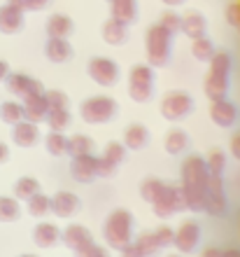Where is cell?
Returning <instances> with one entry per match:
<instances>
[{"label": "cell", "instance_id": "obj_35", "mask_svg": "<svg viewBox=\"0 0 240 257\" xmlns=\"http://www.w3.org/2000/svg\"><path fill=\"white\" fill-rule=\"evenodd\" d=\"M103 159L105 162H110L112 166H119L124 159H126V148H124V143H117V141H110L105 145V150H103Z\"/></svg>", "mask_w": 240, "mask_h": 257}, {"label": "cell", "instance_id": "obj_30", "mask_svg": "<svg viewBox=\"0 0 240 257\" xmlns=\"http://www.w3.org/2000/svg\"><path fill=\"white\" fill-rule=\"evenodd\" d=\"M163 148H166L168 155H173V157L182 155V152L189 148V136H187V131H182V128H175V131H170V134L166 136Z\"/></svg>", "mask_w": 240, "mask_h": 257}, {"label": "cell", "instance_id": "obj_47", "mask_svg": "<svg viewBox=\"0 0 240 257\" xmlns=\"http://www.w3.org/2000/svg\"><path fill=\"white\" fill-rule=\"evenodd\" d=\"M231 155H233L235 159L240 162V134L231 136Z\"/></svg>", "mask_w": 240, "mask_h": 257}, {"label": "cell", "instance_id": "obj_48", "mask_svg": "<svg viewBox=\"0 0 240 257\" xmlns=\"http://www.w3.org/2000/svg\"><path fill=\"white\" fill-rule=\"evenodd\" d=\"M219 255H221V250L217 248V245H207V248L203 250V255H200V257H219Z\"/></svg>", "mask_w": 240, "mask_h": 257}, {"label": "cell", "instance_id": "obj_1", "mask_svg": "<svg viewBox=\"0 0 240 257\" xmlns=\"http://www.w3.org/2000/svg\"><path fill=\"white\" fill-rule=\"evenodd\" d=\"M180 196L182 206H187L189 210H203L205 206V194H207V183H210V171L207 164L200 155H189L180 166Z\"/></svg>", "mask_w": 240, "mask_h": 257}, {"label": "cell", "instance_id": "obj_5", "mask_svg": "<svg viewBox=\"0 0 240 257\" xmlns=\"http://www.w3.org/2000/svg\"><path fill=\"white\" fill-rule=\"evenodd\" d=\"M154 91V68L135 63L128 73V98L133 103H147Z\"/></svg>", "mask_w": 240, "mask_h": 257}, {"label": "cell", "instance_id": "obj_24", "mask_svg": "<svg viewBox=\"0 0 240 257\" xmlns=\"http://www.w3.org/2000/svg\"><path fill=\"white\" fill-rule=\"evenodd\" d=\"M73 19L68 14H52L47 21H45V31H47V38H68L73 33Z\"/></svg>", "mask_w": 240, "mask_h": 257}, {"label": "cell", "instance_id": "obj_11", "mask_svg": "<svg viewBox=\"0 0 240 257\" xmlns=\"http://www.w3.org/2000/svg\"><path fill=\"white\" fill-rule=\"evenodd\" d=\"M210 217H219L226 210V194H224V183L221 176H210L207 183V194H205V206H203Z\"/></svg>", "mask_w": 240, "mask_h": 257}, {"label": "cell", "instance_id": "obj_54", "mask_svg": "<svg viewBox=\"0 0 240 257\" xmlns=\"http://www.w3.org/2000/svg\"><path fill=\"white\" fill-rule=\"evenodd\" d=\"M96 257H107V250H105V248H103V250H100V252H98V255H96Z\"/></svg>", "mask_w": 240, "mask_h": 257}, {"label": "cell", "instance_id": "obj_21", "mask_svg": "<svg viewBox=\"0 0 240 257\" xmlns=\"http://www.w3.org/2000/svg\"><path fill=\"white\" fill-rule=\"evenodd\" d=\"M100 38H103V42L110 45V47H119V45H124L128 38L126 24H121V21L110 17V19H105L103 26H100Z\"/></svg>", "mask_w": 240, "mask_h": 257}, {"label": "cell", "instance_id": "obj_33", "mask_svg": "<svg viewBox=\"0 0 240 257\" xmlns=\"http://www.w3.org/2000/svg\"><path fill=\"white\" fill-rule=\"evenodd\" d=\"M66 145H68V138L63 136V131H49L45 136V150H47V155H52V157L66 155Z\"/></svg>", "mask_w": 240, "mask_h": 257}, {"label": "cell", "instance_id": "obj_22", "mask_svg": "<svg viewBox=\"0 0 240 257\" xmlns=\"http://www.w3.org/2000/svg\"><path fill=\"white\" fill-rule=\"evenodd\" d=\"M61 241V229L54 222H40L33 229V243L38 248H52Z\"/></svg>", "mask_w": 240, "mask_h": 257}, {"label": "cell", "instance_id": "obj_36", "mask_svg": "<svg viewBox=\"0 0 240 257\" xmlns=\"http://www.w3.org/2000/svg\"><path fill=\"white\" fill-rule=\"evenodd\" d=\"M26 203H28V213H31L33 217H42L45 213H49V196L42 194V192L33 194Z\"/></svg>", "mask_w": 240, "mask_h": 257}, {"label": "cell", "instance_id": "obj_7", "mask_svg": "<svg viewBox=\"0 0 240 257\" xmlns=\"http://www.w3.org/2000/svg\"><path fill=\"white\" fill-rule=\"evenodd\" d=\"M191 110H193V98L187 91H173V94L163 96V101L159 105V112L166 122H180V119L191 115Z\"/></svg>", "mask_w": 240, "mask_h": 257}, {"label": "cell", "instance_id": "obj_32", "mask_svg": "<svg viewBox=\"0 0 240 257\" xmlns=\"http://www.w3.org/2000/svg\"><path fill=\"white\" fill-rule=\"evenodd\" d=\"M21 215L19 199L14 196H0V222H14Z\"/></svg>", "mask_w": 240, "mask_h": 257}, {"label": "cell", "instance_id": "obj_14", "mask_svg": "<svg viewBox=\"0 0 240 257\" xmlns=\"http://www.w3.org/2000/svg\"><path fill=\"white\" fill-rule=\"evenodd\" d=\"M210 122H212L214 126H219V128L235 126V122H238V105L231 103V101H226V98L214 101L212 105H210Z\"/></svg>", "mask_w": 240, "mask_h": 257}, {"label": "cell", "instance_id": "obj_23", "mask_svg": "<svg viewBox=\"0 0 240 257\" xmlns=\"http://www.w3.org/2000/svg\"><path fill=\"white\" fill-rule=\"evenodd\" d=\"M110 17L121 24H133L138 19V0H112L110 3Z\"/></svg>", "mask_w": 240, "mask_h": 257}, {"label": "cell", "instance_id": "obj_37", "mask_svg": "<svg viewBox=\"0 0 240 257\" xmlns=\"http://www.w3.org/2000/svg\"><path fill=\"white\" fill-rule=\"evenodd\" d=\"M159 26H163L168 31V33H180V26H182V17L177 12H173V10H166V12H161L159 21H156Z\"/></svg>", "mask_w": 240, "mask_h": 257}, {"label": "cell", "instance_id": "obj_2", "mask_svg": "<svg viewBox=\"0 0 240 257\" xmlns=\"http://www.w3.org/2000/svg\"><path fill=\"white\" fill-rule=\"evenodd\" d=\"M210 73L205 77V84H203V91H205L207 101L214 103V101H221L226 98V91H228V77H231V54L226 49H217V54L210 59Z\"/></svg>", "mask_w": 240, "mask_h": 257}, {"label": "cell", "instance_id": "obj_44", "mask_svg": "<svg viewBox=\"0 0 240 257\" xmlns=\"http://www.w3.org/2000/svg\"><path fill=\"white\" fill-rule=\"evenodd\" d=\"M100 250H103V245H98V243H94V241H91V243L82 245V248L75 252V255H77V257H96Z\"/></svg>", "mask_w": 240, "mask_h": 257}, {"label": "cell", "instance_id": "obj_43", "mask_svg": "<svg viewBox=\"0 0 240 257\" xmlns=\"http://www.w3.org/2000/svg\"><path fill=\"white\" fill-rule=\"evenodd\" d=\"M224 19H226V24L231 28L240 31V0H235V3H228L226 10H224Z\"/></svg>", "mask_w": 240, "mask_h": 257}, {"label": "cell", "instance_id": "obj_27", "mask_svg": "<svg viewBox=\"0 0 240 257\" xmlns=\"http://www.w3.org/2000/svg\"><path fill=\"white\" fill-rule=\"evenodd\" d=\"M91 148H94V141H91L87 134H75L68 138L66 155L77 159V157H82V155H91Z\"/></svg>", "mask_w": 240, "mask_h": 257}, {"label": "cell", "instance_id": "obj_40", "mask_svg": "<svg viewBox=\"0 0 240 257\" xmlns=\"http://www.w3.org/2000/svg\"><path fill=\"white\" fill-rule=\"evenodd\" d=\"M159 187H161V180H159V178L149 176V178H145V180H140V185H138V194H140L145 201H152Z\"/></svg>", "mask_w": 240, "mask_h": 257}, {"label": "cell", "instance_id": "obj_34", "mask_svg": "<svg viewBox=\"0 0 240 257\" xmlns=\"http://www.w3.org/2000/svg\"><path fill=\"white\" fill-rule=\"evenodd\" d=\"M45 124L49 126V131H63V128L70 124V112H68V110L49 108L47 117H45Z\"/></svg>", "mask_w": 240, "mask_h": 257}, {"label": "cell", "instance_id": "obj_50", "mask_svg": "<svg viewBox=\"0 0 240 257\" xmlns=\"http://www.w3.org/2000/svg\"><path fill=\"white\" fill-rule=\"evenodd\" d=\"M10 159V148H7L5 143H0V164H5Z\"/></svg>", "mask_w": 240, "mask_h": 257}, {"label": "cell", "instance_id": "obj_52", "mask_svg": "<svg viewBox=\"0 0 240 257\" xmlns=\"http://www.w3.org/2000/svg\"><path fill=\"white\" fill-rule=\"evenodd\" d=\"M219 257H240V250L238 248H226V250H221Z\"/></svg>", "mask_w": 240, "mask_h": 257}, {"label": "cell", "instance_id": "obj_39", "mask_svg": "<svg viewBox=\"0 0 240 257\" xmlns=\"http://www.w3.org/2000/svg\"><path fill=\"white\" fill-rule=\"evenodd\" d=\"M135 245L140 248L145 257H152V255H156V252H159V243H156V238H154L152 231L140 234V236H138V241H135Z\"/></svg>", "mask_w": 240, "mask_h": 257}, {"label": "cell", "instance_id": "obj_31", "mask_svg": "<svg viewBox=\"0 0 240 257\" xmlns=\"http://www.w3.org/2000/svg\"><path fill=\"white\" fill-rule=\"evenodd\" d=\"M21 119H24V105H21L19 101H3L0 103V122L14 126V124H19Z\"/></svg>", "mask_w": 240, "mask_h": 257}, {"label": "cell", "instance_id": "obj_56", "mask_svg": "<svg viewBox=\"0 0 240 257\" xmlns=\"http://www.w3.org/2000/svg\"><path fill=\"white\" fill-rule=\"evenodd\" d=\"M103 3H107V5H110V3H112V0H103Z\"/></svg>", "mask_w": 240, "mask_h": 257}, {"label": "cell", "instance_id": "obj_55", "mask_svg": "<svg viewBox=\"0 0 240 257\" xmlns=\"http://www.w3.org/2000/svg\"><path fill=\"white\" fill-rule=\"evenodd\" d=\"M19 257H38V255H31V252H24V255H19Z\"/></svg>", "mask_w": 240, "mask_h": 257}, {"label": "cell", "instance_id": "obj_45", "mask_svg": "<svg viewBox=\"0 0 240 257\" xmlns=\"http://www.w3.org/2000/svg\"><path fill=\"white\" fill-rule=\"evenodd\" d=\"M119 257H145V255L135 243H128L124 250H119Z\"/></svg>", "mask_w": 240, "mask_h": 257}, {"label": "cell", "instance_id": "obj_12", "mask_svg": "<svg viewBox=\"0 0 240 257\" xmlns=\"http://www.w3.org/2000/svg\"><path fill=\"white\" fill-rule=\"evenodd\" d=\"M200 241V224L189 220V222H182L177 229H175V236H173V245L177 248L180 252L189 255V252L196 250V245Z\"/></svg>", "mask_w": 240, "mask_h": 257}, {"label": "cell", "instance_id": "obj_20", "mask_svg": "<svg viewBox=\"0 0 240 257\" xmlns=\"http://www.w3.org/2000/svg\"><path fill=\"white\" fill-rule=\"evenodd\" d=\"M45 56L52 63H66L68 59H73V45L68 42V38H47Z\"/></svg>", "mask_w": 240, "mask_h": 257}, {"label": "cell", "instance_id": "obj_3", "mask_svg": "<svg viewBox=\"0 0 240 257\" xmlns=\"http://www.w3.org/2000/svg\"><path fill=\"white\" fill-rule=\"evenodd\" d=\"M103 238L107 248L112 250H124L128 243H133V215L126 208H117L105 217L103 222Z\"/></svg>", "mask_w": 240, "mask_h": 257}, {"label": "cell", "instance_id": "obj_19", "mask_svg": "<svg viewBox=\"0 0 240 257\" xmlns=\"http://www.w3.org/2000/svg\"><path fill=\"white\" fill-rule=\"evenodd\" d=\"M61 241L66 243V248H70L73 252H77L82 245L91 243L94 236H91V231H89L84 224H70V227H66V229L61 231Z\"/></svg>", "mask_w": 240, "mask_h": 257}, {"label": "cell", "instance_id": "obj_13", "mask_svg": "<svg viewBox=\"0 0 240 257\" xmlns=\"http://www.w3.org/2000/svg\"><path fill=\"white\" fill-rule=\"evenodd\" d=\"M49 210H52L56 217L66 220V217H73L77 210H80V196L73 194L68 190L56 192L54 196H49Z\"/></svg>", "mask_w": 240, "mask_h": 257}, {"label": "cell", "instance_id": "obj_38", "mask_svg": "<svg viewBox=\"0 0 240 257\" xmlns=\"http://www.w3.org/2000/svg\"><path fill=\"white\" fill-rule=\"evenodd\" d=\"M45 98H47L49 108H56V110H68V105H70L68 94L61 91V89H47V91H45Z\"/></svg>", "mask_w": 240, "mask_h": 257}, {"label": "cell", "instance_id": "obj_6", "mask_svg": "<svg viewBox=\"0 0 240 257\" xmlns=\"http://www.w3.org/2000/svg\"><path fill=\"white\" fill-rule=\"evenodd\" d=\"M117 101L112 96H91L87 101H82L80 105V117L87 124H105L117 115Z\"/></svg>", "mask_w": 240, "mask_h": 257}, {"label": "cell", "instance_id": "obj_41", "mask_svg": "<svg viewBox=\"0 0 240 257\" xmlns=\"http://www.w3.org/2000/svg\"><path fill=\"white\" fill-rule=\"evenodd\" d=\"M205 164H207L210 176H221L224 169H226V155H224V152H212V155L205 159Z\"/></svg>", "mask_w": 240, "mask_h": 257}, {"label": "cell", "instance_id": "obj_16", "mask_svg": "<svg viewBox=\"0 0 240 257\" xmlns=\"http://www.w3.org/2000/svg\"><path fill=\"white\" fill-rule=\"evenodd\" d=\"M21 28H24V12H21L19 7L10 5H0V33L3 35H14L19 33Z\"/></svg>", "mask_w": 240, "mask_h": 257}, {"label": "cell", "instance_id": "obj_10", "mask_svg": "<svg viewBox=\"0 0 240 257\" xmlns=\"http://www.w3.org/2000/svg\"><path fill=\"white\" fill-rule=\"evenodd\" d=\"M5 84H7V91L12 96H17V98H28V96L42 94V91H45L42 82L31 77V75H26V73H10Z\"/></svg>", "mask_w": 240, "mask_h": 257}, {"label": "cell", "instance_id": "obj_53", "mask_svg": "<svg viewBox=\"0 0 240 257\" xmlns=\"http://www.w3.org/2000/svg\"><path fill=\"white\" fill-rule=\"evenodd\" d=\"M163 5H168V7H177V5H182L184 0H161Z\"/></svg>", "mask_w": 240, "mask_h": 257}, {"label": "cell", "instance_id": "obj_8", "mask_svg": "<svg viewBox=\"0 0 240 257\" xmlns=\"http://www.w3.org/2000/svg\"><path fill=\"white\" fill-rule=\"evenodd\" d=\"M182 208V196H180V190L175 187V185H163L156 190L152 199V210L154 215L159 217V220H168L170 215H175L177 210Z\"/></svg>", "mask_w": 240, "mask_h": 257}, {"label": "cell", "instance_id": "obj_4", "mask_svg": "<svg viewBox=\"0 0 240 257\" xmlns=\"http://www.w3.org/2000/svg\"><path fill=\"white\" fill-rule=\"evenodd\" d=\"M170 40L173 35L168 33L163 26L154 24L147 28L145 35V54H147V66L152 68H163L170 59Z\"/></svg>", "mask_w": 240, "mask_h": 257}, {"label": "cell", "instance_id": "obj_51", "mask_svg": "<svg viewBox=\"0 0 240 257\" xmlns=\"http://www.w3.org/2000/svg\"><path fill=\"white\" fill-rule=\"evenodd\" d=\"M10 5H14V7H19L21 12H28V3L26 0H7Z\"/></svg>", "mask_w": 240, "mask_h": 257}, {"label": "cell", "instance_id": "obj_29", "mask_svg": "<svg viewBox=\"0 0 240 257\" xmlns=\"http://www.w3.org/2000/svg\"><path fill=\"white\" fill-rule=\"evenodd\" d=\"M12 192H14V199L28 201L33 194L40 192V183H38V178H33V176H21V178H17V183L12 185Z\"/></svg>", "mask_w": 240, "mask_h": 257}, {"label": "cell", "instance_id": "obj_28", "mask_svg": "<svg viewBox=\"0 0 240 257\" xmlns=\"http://www.w3.org/2000/svg\"><path fill=\"white\" fill-rule=\"evenodd\" d=\"M217 54V47H214V42L210 38H196L191 40V56L196 59L198 63H210V59Z\"/></svg>", "mask_w": 240, "mask_h": 257}, {"label": "cell", "instance_id": "obj_9", "mask_svg": "<svg viewBox=\"0 0 240 257\" xmlns=\"http://www.w3.org/2000/svg\"><path fill=\"white\" fill-rule=\"evenodd\" d=\"M87 75H89V80L96 82L98 87H114L117 80H119V66H117L114 59L94 56L87 63Z\"/></svg>", "mask_w": 240, "mask_h": 257}, {"label": "cell", "instance_id": "obj_25", "mask_svg": "<svg viewBox=\"0 0 240 257\" xmlns=\"http://www.w3.org/2000/svg\"><path fill=\"white\" fill-rule=\"evenodd\" d=\"M149 143V128L142 126V124H131L124 131V148L133 150V152H140Z\"/></svg>", "mask_w": 240, "mask_h": 257}, {"label": "cell", "instance_id": "obj_15", "mask_svg": "<svg viewBox=\"0 0 240 257\" xmlns=\"http://www.w3.org/2000/svg\"><path fill=\"white\" fill-rule=\"evenodd\" d=\"M96 166H98V157L94 155H82L77 159H73V166H70V176L77 183H91L96 176Z\"/></svg>", "mask_w": 240, "mask_h": 257}, {"label": "cell", "instance_id": "obj_49", "mask_svg": "<svg viewBox=\"0 0 240 257\" xmlns=\"http://www.w3.org/2000/svg\"><path fill=\"white\" fill-rule=\"evenodd\" d=\"M7 75H10V63L0 59V82H5V80H7Z\"/></svg>", "mask_w": 240, "mask_h": 257}, {"label": "cell", "instance_id": "obj_42", "mask_svg": "<svg viewBox=\"0 0 240 257\" xmlns=\"http://www.w3.org/2000/svg\"><path fill=\"white\" fill-rule=\"evenodd\" d=\"M154 238H156V243H159V248H166V245L173 243V236H175V231L170 224H159L156 229L152 231Z\"/></svg>", "mask_w": 240, "mask_h": 257}, {"label": "cell", "instance_id": "obj_26", "mask_svg": "<svg viewBox=\"0 0 240 257\" xmlns=\"http://www.w3.org/2000/svg\"><path fill=\"white\" fill-rule=\"evenodd\" d=\"M180 31L187 35L189 40H196V38H203L207 31V19L198 12H189L184 19H182Z\"/></svg>", "mask_w": 240, "mask_h": 257}, {"label": "cell", "instance_id": "obj_46", "mask_svg": "<svg viewBox=\"0 0 240 257\" xmlns=\"http://www.w3.org/2000/svg\"><path fill=\"white\" fill-rule=\"evenodd\" d=\"M28 3V12H40L49 5V0H26Z\"/></svg>", "mask_w": 240, "mask_h": 257}, {"label": "cell", "instance_id": "obj_17", "mask_svg": "<svg viewBox=\"0 0 240 257\" xmlns=\"http://www.w3.org/2000/svg\"><path fill=\"white\" fill-rule=\"evenodd\" d=\"M24 119L26 122H33V124H40L45 122V117H47V98H45V91L42 94H33L28 96V98H24Z\"/></svg>", "mask_w": 240, "mask_h": 257}, {"label": "cell", "instance_id": "obj_18", "mask_svg": "<svg viewBox=\"0 0 240 257\" xmlns=\"http://www.w3.org/2000/svg\"><path fill=\"white\" fill-rule=\"evenodd\" d=\"M12 141L17 148H33L35 143L40 141V128L38 124L33 122H26V119H21L19 124H14L12 126Z\"/></svg>", "mask_w": 240, "mask_h": 257}]
</instances>
